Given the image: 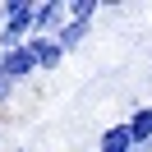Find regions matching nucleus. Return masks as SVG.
<instances>
[{
	"label": "nucleus",
	"instance_id": "nucleus-4",
	"mask_svg": "<svg viewBox=\"0 0 152 152\" xmlns=\"http://www.w3.org/2000/svg\"><path fill=\"white\" fill-rule=\"evenodd\" d=\"M23 46L32 51V65H37V69H56L60 60H65V51H60L56 37H28Z\"/></svg>",
	"mask_w": 152,
	"mask_h": 152
},
{
	"label": "nucleus",
	"instance_id": "nucleus-6",
	"mask_svg": "<svg viewBox=\"0 0 152 152\" xmlns=\"http://www.w3.org/2000/svg\"><path fill=\"white\" fill-rule=\"evenodd\" d=\"M88 32H92V23H65V28H60V37H56V42H60V51H65V56H69V51H74L78 42L88 37Z\"/></svg>",
	"mask_w": 152,
	"mask_h": 152
},
{
	"label": "nucleus",
	"instance_id": "nucleus-2",
	"mask_svg": "<svg viewBox=\"0 0 152 152\" xmlns=\"http://www.w3.org/2000/svg\"><path fill=\"white\" fill-rule=\"evenodd\" d=\"M65 23H69L65 0H42V5H32V37H60Z\"/></svg>",
	"mask_w": 152,
	"mask_h": 152
},
{
	"label": "nucleus",
	"instance_id": "nucleus-5",
	"mask_svg": "<svg viewBox=\"0 0 152 152\" xmlns=\"http://www.w3.org/2000/svg\"><path fill=\"white\" fill-rule=\"evenodd\" d=\"M124 129H129V143H134V148H152V106H134Z\"/></svg>",
	"mask_w": 152,
	"mask_h": 152
},
{
	"label": "nucleus",
	"instance_id": "nucleus-8",
	"mask_svg": "<svg viewBox=\"0 0 152 152\" xmlns=\"http://www.w3.org/2000/svg\"><path fill=\"white\" fill-rule=\"evenodd\" d=\"M97 10H102L97 0H69V5H65L69 23H92V19H97Z\"/></svg>",
	"mask_w": 152,
	"mask_h": 152
},
{
	"label": "nucleus",
	"instance_id": "nucleus-1",
	"mask_svg": "<svg viewBox=\"0 0 152 152\" xmlns=\"http://www.w3.org/2000/svg\"><path fill=\"white\" fill-rule=\"evenodd\" d=\"M0 19H5V28H0V51L23 46V42L32 37V0H5V5H0Z\"/></svg>",
	"mask_w": 152,
	"mask_h": 152
},
{
	"label": "nucleus",
	"instance_id": "nucleus-9",
	"mask_svg": "<svg viewBox=\"0 0 152 152\" xmlns=\"http://www.w3.org/2000/svg\"><path fill=\"white\" fill-rule=\"evenodd\" d=\"M10 92H14V83H10V78H5V69H0V106L10 102Z\"/></svg>",
	"mask_w": 152,
	"mask_h": 152
},
{
	"label": "nucleus",
	"instance_id": "nucleus-3",
	"mask_svg": "<svg viewBox=\"0 0 152 152\" xmlns=\"http://www.w3.org/2000/svg\"><path fill=\"white\" fill-rule=\"evenodd\" d=\"M0 69H5V78H10L14 88H19L37 65H32V51L28 46H14V51H0Z\"/></svg>",
	"mask_w": 152,
	"mask_h": 152
},
{
	"label": "nucleus",
	"instance_id": "nucleus-7",
	"mask_svg": "<svg viewBox=\"0 0 152 152\" xmlns=\"http://www.w3.org/2000/svg\"><path fill=\"white\" fill-rule=\"evenodd\" d=\"M134 143H129V129H124V124H115V129H106L102 134V148L97 152H129Z\"/></svg>",
	"mask_w": 152,
	"mask_h": 152
}]
</instances>
